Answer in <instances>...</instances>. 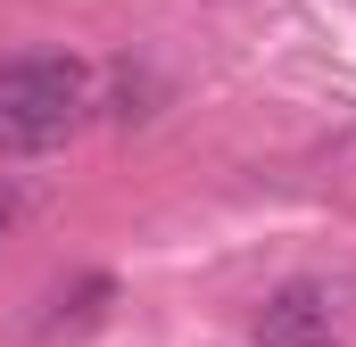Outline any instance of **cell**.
<instances>
[{
	"label": "cell",
	"mask_w": 356,
	"mask_h": 347,
	"mask_svg": "<svg viewBox=\"0 0 356 347\" xmlns=\"http://www.w3.org/2000/svg\"><path fill=\"white\" fill-rule=\"evenodd\" d=\"M249 331H257V347H340V331H332V298H323L315 281L273 289Z\"/></svg>",
	"instance_id": "obj_2"
},
{
	"label": "cell",
	"mask_w": 356,
	"mask_h": 347,
	"mask_svg": "<svg viewBox=\"0 0 356 347\" xmlns=\"http://www.w3.org/2000/svg\"><path fill=\"white\" fill-rule=\"evenodd\" d=\"M108 298H116V281H108V273H83V281L58 298V314H50L42 331H91V323L108 314Z\"/></svg>",
	"instance_id": "obj_3"
},
{
	"label": "cell",
	"mask_w": 356,
	"mask_h": 347,
	"mask_svg": "<svg viewBox=\"0 0 356 347\" xmlns=\"http://www.w3.org/2000/svg\"><path fill=\"white\" fill-rule=\"evenodd\" d=\"M91 108V67L67 58V50H25L0 67V133L17 149H50L83 124Z\"/></svg>",
	"instance_id": "obj_1"
},
{
	"label": "cell",
	"mask_w": 356,
	"mask_h": 347,
	"mask_svg": "<svg viewBox=\"0 0 356 347\" xmlns=\"http://www.w3.org/2000/svg\"><path fill=\"white\" fill-rule=\"evenodd\" d=\"M8 223H17V190H0V232H8Z\"/></svg>",
	"instance_id": "obj_4"
}]
</instances>
